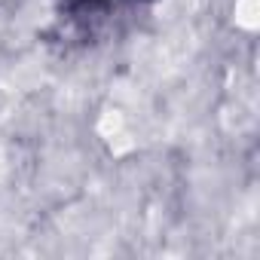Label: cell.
Listing matches in <instances>:
<instances>
[{
	"label": "cell",
	"instance_id": "cell-1",
	"mask_svg": "<svg viewBox=\"0 0 260 260\" xmlns=\"http://www.w3.org/2000/svg\"><path fill=\"white\" fill-rule=\"evenodd\" d=\"M150 4H156V0H58V22L68 25V31L89 40L107 31L113 19L128 16L132 10H141Z\"/></svg>",
	"mask_w": 260,
	"mask_h": 260
}]
</instances>
